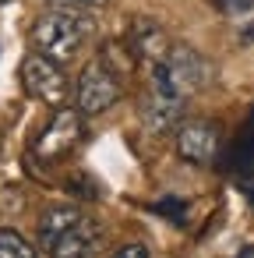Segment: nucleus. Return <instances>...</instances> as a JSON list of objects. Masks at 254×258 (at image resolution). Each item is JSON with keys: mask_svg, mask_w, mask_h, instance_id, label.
I'll list each match as a JSON object with an SVG mask.
<instances>
[{"mask_svg": "<svg viewBox=\"0 0 254 258\" xmlns=\"http://www.w3.org/2000/svg\"><path fill=\"white\" fill-rule=\"evenodd\" d=\"M92 36H96V22L89 18L85 8H74V4L50 8L32 25V46H36V53H43V57H50L57 64L74 60Z\"/></svg>", "mask_w": 254, "mask_h": 258, "instance_id": "obj_1", "label": "nucleus"}, {"mask_svg": "<svg viewBox=\"0 0 254 258\" xmlns=\"http://www.w3.org/2000/svg\"><path fill=\"white\" fill-rule=\"evenodd\" d=\"M152 92L159 96H177V99H191L194 92H201L212 82V64L187 43H173L170 53L152 64Z\"/></svg>", "mask_w": 254, "mask_h": 258, "instance_id": "obj_2", "label": "nucleus"}, {"mask_svg": "<svg viewBox=\"0 0 254 258\" xmlns=\"http://www.w3.org/2000/svg\"><path fill=\"white\" fill-rule=\"evenodd\" d=\"M120 99V82L113 71H106V64L96 57L81 68L78 85H74V110L81 117H99L106 113L113 103Z\"/></svg>", "mask_w": 254, "mask_h": 258, "instance_id": "obj_3", "label": "nucleus"}, {"mask_svg": "<svg viewBox=\"0 0 254 258\" xmlns=\"http://www.w3.org/2000/svg\"><path fill=\"white\" fill-rule=\"evenodd\" d=\"M81 113L71 110V106H60L53 110L50 124L39 131L36 145H32V159L36 163H60L74 152V145L81 142Z\"/></svg>", "mask_w": 254, "mask_h": 258, "instance_id": "obj_4", "label": "nucleus"}, {"mask_svg": "<svg viewBox=\"0 0 254 258\" xmlns=\"http://www.w3.org/2000/svg\"><path fill=\"white\" fill-rule=\"evenodd\" d=\"M22 82H25L29 96H36L39 103H46V106H53V110L67 106L71 82H67V75H64V68H60L57 60H50V57H43V53H29V57L22 60Z\"/></svg>", "mask_w": 254, "mask_h": 258, "instance_id": "obj_5", "label": "nucleus"}, {"mask_svg": "<svg viewBox=\"0 0 254 258\" xmlns=\"http://www.w3.org/2000/svg\"><path fill=\"white\" fill-rule=\"evenodd\" d=\"M222 149V127L212 120V117H184L180 127H177V156L194 163V166H208L215 163Z\"/></svg>", "mask_w": 254, "mask_h": 258, "instance_id": "obj_6", "label": "nucleus"}, {"mask_svg": "<svg viewBox=\"0 0 254 258\" xmlns=\"http://www.w3.org/2000/svg\"><path fill=\"white\" fill-rule=\"evenodd\" d=\"M103 244H106V230L92 216H81L71 230H64L46 247V254L50 258H99L103 254Z\"/></svg>", "mask_w": 254, "mask_h": 258, "instance_id": "obj_7", "label": "nucleus"}, {"mask_svg": "<svg viewBox=\"0 0 254 258\" xmlns=\"http://www.w3.org/2000/svg\"><path fill=\"white\" fill-rule=\"evenodd\" d=\"M127 50L134 53V60H141V64H159L166 53H170V36H166V29L155 22V18H148V15H138L134 22H131V32H127Z\"/></svg>", "mask_w": 254, "mask_h": 258, "instance_id": "obj_8", "label": "nucleus"}, {"mask_svg": "<svg viewBox=\"0 0 254 258\" xmlns=\"http://www.w3.org/2000/svg\"><path fill=\"white\" fill-rule=\"evenodd\" d=\"M184 113H187V99H177V96H159V92H152V96L141 103V124H145V131H152V135H170V131H177L180 120H184Z\"/></svg>", "mask_w": 254, "mask_h": 258, "instance_id": "obj_9", "label": "nucleus"}, {"mask_svg": "<svg viewBox=\"0 0 254 258\" xmlns=\"http://www.w3.org/2000/svg\"><path fill=\"white\" fill-rule=\"evenodd\" d=\"M85 212L78 209V205H53V209H46V216L39 219V247L46 251L64 230H71L78 219H81Z\"/></svg>", "mask_w": 254, "mask_h": 258, "instance_id": "obj_10", "label": "nucleus"}, {"mask_svg": "<svg viewBox=\"0 0 254 258\" xmlns=\"http://www.w3.org/2000/svg\"><path fill=\"white\" fill-rule=\"evenodd\" d=\"M233 177H254V127H243L233 145L226 149V163H222Z\"/></svg>", "mask_w": 254, "mask_h": 258, "instance_id": "obj_11", "label": "nucleus"}, {"mask_svg": "<svg viewBox=\"0 0 254 258\" xmlns=\"http://www.w3.org/2000/svg\"><path fill=\"white\" fill-rule=\"evenodd\" d=\"M99 60L106 64V71H113L117 78L120 75H131V68L138 64L134 60V53L127 50V43H106L103 46V53H99Z\"/></svg>", "mask_w": 254, "mask_h": 258, "instance_id": "obj_12", "label": "nucleus"}, {"mask_svg": "<svg viewBox=\"0 0 254 258\" xmlns=\"http://www.w3.org/2000/svg\"><path fill=\"white\" fill-rule=\"evenodd\" d=\"M0 258H36V247L11 226L0 230Z\"/></svg>", "mask_w": 254, "mask_h": 258, "instance_id": "obj_13", "label": "nucleus"}, {"mask_svg": "<svg viewBox=\"0 0 254 258\" xmlns=\"http://www.w3.org/2000/svg\"><path fill=\"white\" fill-rule=\"evenodd\" d=\"M152 212H159V216L170 219V223H184V219H187V202H184V198H162V202L152 205Z\"/></svg>", "mask_w": 254, "mask_h": 258, "instance_id": "obj_14", "label": "nucleus"}, {"mask_svg": "<svg viewBox=\"0 0 254 258\" xmlns=\"http://www.w3.org/2000/svg\"><path fill=\"white\" fill-rule=\"evenodd\" d=\"M71 191H74V195H81V198H96V195H99V191H96V180H92V177H85V173L71 177Z\"/></svg>", "mask_w": 254, "mask_h": 258, "instance_id": "obj_15", "label": "nucleus"}, {"mask_svg": "<svg viewBox=\"0 0 254 258\" xmlns=\"http://www.w3.org/2000/svg\"><path fill=\"white\" fill-rule=\"evenodd\" d=\"M215 4L226 11V15H247L254 8V0H215Z\"/></svg>", "mask_w": 254, "mask_h": 258, "instance_id": "obj_16", "label": "nucleus"}, {"mask_svg": "<svg viewBox=\"0 0 254 258\" xmlns=\"http://www.w3.org/2000/svg\"><path fill=\"white\" fill-rule=\"evenodd\" d=\"M113 258H148V247L134 240V244H124V247H117V254H113Z\"/></svg>", "mask_w": 254, "mask_h": 258, "instance_id": "obj_17", "label": "nucleus"}, {"mask_svg": "<svg viewBox=\"0 0 254 258\" xmlns=\"http://www.w3.org/2000/svg\"><path fill=\"white\" fill-rule=\"evenodd\" d=\"M64 4H74V8H85L89 11V8H103L106 0H64Z\"/></svg>", "mask_w": 254, "mask_h": 258, "instance_id": "obj_18", "label": "nucleus"}, {"mask_svg": "<svg viewBox=\"0 0 254 258\" xmlns=\"http://www.w3.org/2000/svg\"><path fill=\"white\" fill-rule=\"evenodd\" d=\"M247 127H254V113H250V120H247Z\"/></svg>", "mask_w": 254, "mask_h": 258, "instance_id": "obj_19", "label": "nucleus"}, {"mask_svg": "<svg viewBox=\"0 0 254 258\" xmlns=\"http://www.w3.org/2000/svg\"><path fill=\"white\" fill-rule=\"evenodd\" d=\"M4 4H11V0H0V8H4Z\"/></svg>", "mask_w": 254, "mask_h": 258, "instance_id": "obj_20", "label": "nucleus"}, {"mask_svg": "<svg viewBox=\"0 0 254 258\" xmlns=\"http://www.w3.org/2000/svg\"><path fill=\"white\" fill-rule=\"evenodd\" d=\"M250 205H254V191H250Z\"/></svg>", "mask_w": 254, "mask_h": 258, "instance_id": "obj_21", "label": "nucleus"}]
</instances>
